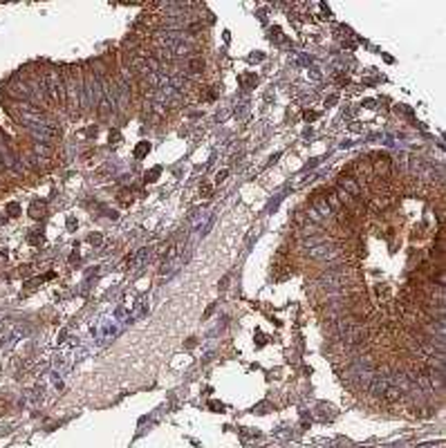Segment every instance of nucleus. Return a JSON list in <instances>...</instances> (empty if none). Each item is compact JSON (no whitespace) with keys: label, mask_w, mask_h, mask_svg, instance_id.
Segmentation results:
<instances>
[{"label":"nucleus","mask_w":446,"mask_h":448,"mask_svg":"<svg viewBox=\"0 0 446 448\" xmlns=\"http://www.w3.org/2000/svg\"><path fill=\"white\" fill-rule=\"evenodd\" d=\"M45 213H48V204L45 202H32V206H29V215L40 220V217H45Z\"/></svg>","instance_id":"10"},{"label":"nucleus","mask_w":446,"mask_h":448,"mask_svg":"<svg viewBox=\"0 0 446 448\" xmlns=\"http://www.w3.org/2000/svg\"><path fill=\"white\" fill-rule=\"evenodd\" d=\"M110 139H113V141H121V135L117 130H110Z\"/></svg>","instance_id":"19"},{"label":"nucleus","mask_w":446,"mask_h":448,"mask_svg":"<svg viewBox=\"0 0 446 448\" xmlns=\"http://www.w3.org/2000/svg\"><path fill=\"white\" fill-rule=\"evenodd\" d=\"M16 213H20V206L16 202H9L7 204V215H16Z\"/></svg>","instance_id":"15"},{"label":"nucleus","mask_w":446,"mask_h":448,"mask_svg":"<svg viewBox=\"0 0 446 448\" xmlns=\"http://www.w3.org/2000/svg\"><path fill=\"white\" fill-rule=\"evenodd\" d=\"M339 186H341V191L348 193L350 197L361 199V184H359V180H356L352 173H341V175H339Z\"/></svg>","instance_id":"4"},{"label":"nucleus","mask_w":446,"mask_h":448,"mask_svg":"<svg viewBox=\"0 0 446 448\" xmlns=\"http://www.w3.org/2000/svg\"><path fill=\"white\" fill-rule=\"evenodd\" d=\"M374 292H377L379 298H390V294H392V289L388 285H377V289H374Z\"/></svg>","instance_id":"12"},{"label":"nucleus","mask_w":446,"mask_h":448,"mask_svg":"<svg viewBox=\"0 0 446 448\" xmlns=\"http://www.w3.org/2000/svg\"><path fill=\"white\" fill-rule=\"evenodd\" d=\"M61 76L63 83H65V97H68V105L72 115H81V108L85 105V90H83V72L79 68H61Z\"/></svg>","instance_id":"1"},{"label":"nucleus","mask_w":446,"mask_h":448,"mask_svg":"<svg viewBox=\"0 0 446 448\" xmlns=\"http://www.w3.org/2000/svg\"><path fill=\"white\" fill-rule=\"evenodd\" d=\"M372 168H374V173H377V177H381V180H388L390 177V170H392V162H390V157L388 155H374V162H372Z\"/></svg>","instance_id":"5"},{"label":"nucleus","mask_w":446,"mask_h":448,"mask_svg":"<svg viewBox=\"0 0 446 448\" xmlns=\"http://www.w3.org/2000/svg\"><path fill=\"white\" fill-rule=\"evenodd\" d=\"M211 193H213V184L204 182V184L199 186V197H211Z\"/></svg>","instance_id":"13"},{"label":"nucleus","mask_w":446,"mask_h":448,"mask_svg":"<svg viewBox=\"0 0 446 448\" xmlns=\"http://www.w3.org/2000/svg\"><path fill=\"white\" fill-rule=\"evenodd\" d=\"M90 242L92 244H101V235H90Z\"/></svg>","instance_id":"20"},{"label":"nucleus","mask_w":446,"mask_h":448,"mask_svg":"<svg viewBox=\"0 0 446 448\" xmlns=\"http://www.w3.org/2000/svg\"><path fill=\"white\" fill-rule=\"evenodd\" d=\"M160 173H162V166H155L152 170H148V173H146V182H155L160 177Z\"/></svg>","instance_id":"14"},{"label":"nucleus","mask_w":446,"mask_h":448,"mask_svg":"<svg viewBox=\"0 0 446 448\" xmlns=\"http://www.w3.org/2000/svg\"><path fill=\"white\" fill-rule=\"evenodd\" d=\"M5 94H9V97L16 99L18 103L29 101V87H27V83L20 79V76H14V79L5 85Z\"/></svg>","instance_id":"3"},{"label":"nucleus","mask_w":446,"mask_h":448,"mask_svg":"<svg viewBox=\"0 0 446 448\" xmlns=\"http://www.w3.org/2000/svg\"><path fill=\"white\" fill-rule=\"evenodd\" d=\"M227 177H229V170H220V173L215 175V184H222Z\"/></svg>","instance_id":"16"},{"label":"nucleus","mask_w":446,"mask_h":448,"mask_svg":"<svg viewBox=\"0 0 446 448\" xmlns=\"http://www.w3.org/2000/svg\"><path fill=\"white\" fill-rule=\"evenodd\" d=\"M45 83V92H48L50 101L58 103V105H68V97H65V83H63L61 76V68H48L45 72H40Z\"/></svg>","instance_id":"2"},{"label":"nucleus","mask_w":446,"mask_h":448,"mask_svg":"<svg viewBox=\"0 0 446 448\" xmlns=\"http://www.w3.org/2000/svg\"><path fill=\"white\" fill-rule=\"evenodd\" d=\"M316 117H319V112H312V110H309V112H305V121H314Z\"/></svg>","instance_id":"17"},{"label":"nucleus","mask_w":446,"mask_h":448,"mask_svg":"<svg viewBox=\"0 0 446 448\" xmlns=\"http://www.w3.org/2000/svg\"><path fill=\"white\" fill-rule=\"evenodd\" d=\"M384 399H386V401H388V404H395V401H402V399H404V392H402V390H399V388H397V386H388V390H386V392H384Z\"/></svg>","instance_id":"9"},{"label":"nucleus","mask_w":446,"mask_h":448,"mask_svg":"<svg viewBox=\"0 0 446 448\" xmlns=\"http://www.w3.org/2000/svg\"><path fill=\"white\" fill-rule=\"evenodd\" d=\"M3 262H5V253H0V264H3Z\"/></svg>","instance_id":"21"},{"label":"nucleus","mask_w":446,"mask_h":448,"mask_svg":"<svg viewBox=\"0 0 446 448\" xmlns=\"http://www.w3.org/2000/svg\"><path fill=\"white\" fill-rule=\"evenodd\" d=\"M32 152L40 159H52L54 157V146L52 144H38V141H34L32 144Z\"/></svg>","instance_id":"8"},{"label":"nucleus","mask_w":446,"mask_h":448,"mask_svg":"<svg viewBox=\"0 0 446 448\" xmlns=\"http://www.w3.org/2000/svg\"><path fill=\"white\" fill-rule=\"evenodd\" d=\"M29 242H32V244H40V242H43V238H40V235H29Z\"/></svg>","instance_id":"18"},{"label":"nucleus","mask_w":446,"mask_h":448,"mask_svg":"<svg viewBox=\"0 0 446 448\" xmlns=\"http://www.w3.org/2000/svg\"><path fill=\"white\" fill-rule=\"evenodd\" d=\"M388 386H390V381H388V376H381V374H377L372 379V383L368 386V392L372 394V397H384V392L388 390Z\"/></svg>","instance_id":"7"},{"label":"nucleus","mask_w":446,"mask_h":448,"mask_svg":"<svg viewBox=\"0 0 446 448\" xmlns=\"http://www.w3.org/2000/svg\"><path fill=\"white\" fill-rule=\"evenodd\" d=\"M150 152V144L148 141H142V144H137V148H135V157L137 159H142V157H146Z\"/></svg>","instance_id":"11"},{"label":"nucleus","mask_w":446,"mask_h":448,"mask_svg":"<svg viewBox=\"0 0 446 448\" xmlns=\"http://www.w3.org/2000/svg\"><path fill=\"white\" fill-rule=\"evenodd\" d=\"M184 70H186V74H189V76H202L204 70H207V63H204L202 56L193 54V56H189L184 61Z\"/></svg>","instance_id":"6"}]
</instances>
